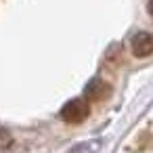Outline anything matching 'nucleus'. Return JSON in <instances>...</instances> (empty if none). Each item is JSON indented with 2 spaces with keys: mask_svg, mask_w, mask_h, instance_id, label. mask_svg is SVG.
I'll return each mask as SVG.
<instances>
[{
  "mask_svg": "<svg viewBox=\"0 0 153 153\" xmlns=\"http://www.w3.org/2000/svg\"><path fill=\"white\" fill-rule=\"evenodd\" d=\"M132 53L138 59H145L149 55H153V34L147 32H138L132 38Z\"/></svg>",
  "mask_w": 153,
  "mask_h": 153,
  "instance_id": "nucleus-2",
  "label": "nucleus"
},
{
  "mask_svg": "<svg viewBox=\"0 0 153 153\" xmlns=\"http://www.w3.org/2000/svg\"><path fill=\"white\" fill-rule=\"evenodd\" d=\"M84 94H86L88 101H103V99H107V97L111 94V88H109V84H107L105 80L92 78V80L86 84Z\"/></svg>",
  "mask_w": 153,
  "mask_h": 153,
  "instance_id": "nucleus-3",
  "label": "nucleus"
},
{
  "mask_svg": "<svg viewBox=\"0 0 153 153\" xmlns=\"http://www.w3.org/2000/svg\"><path fill=\"white\" fill-rule=\"evenodd\" d=\"M90 115V105L84 99H71L61 109V120L65 124H82Z\"/></svg>",
  "mask_w": 153,
  "mask_h": 153,
  "instance_id": "nucleus-1",
  "label": "nucleus"
},
{
  "mask_svg": "<svg viewBox=\"0 0 153 153\" xmlns=\"http://www.w3.org/2000/svg\"><path fill=\"white\" fill-rule=\"evenodd\" d=\"M147 11H149V15L153 17V0H149V2H147Z\"/></svg>",
  "mask_w": 153,
  "mask_h": 153,
  "instance_id": "nucleus-5",
  "label": "nucleus"
},
{
  "mask_svg": "<svg viewBox=\"0 0 153 153\" xmlns=\"http://www.w3.org/2000/svg\"><path fill=\"white\" fill-rule=\"evenodd\" d=\"M11 147H13V134H11L7 128L0 126V151H7V149H11Z\"/></svg>",
  "mask_w": 153,
  "mask_h": 153,
  "instance_id": "nucleus-4",
  "label": "nucleus"
}]
</instances>
